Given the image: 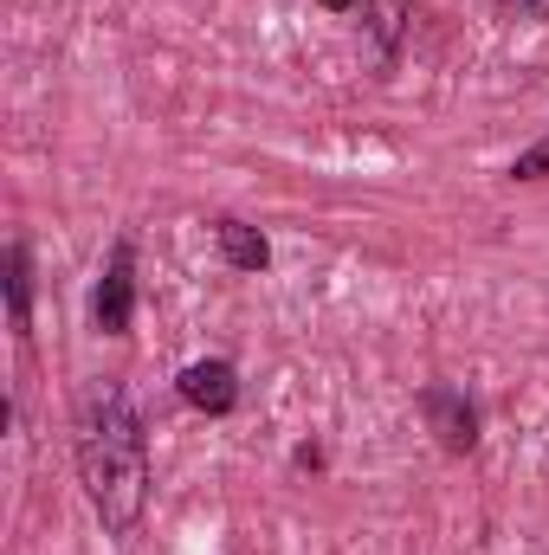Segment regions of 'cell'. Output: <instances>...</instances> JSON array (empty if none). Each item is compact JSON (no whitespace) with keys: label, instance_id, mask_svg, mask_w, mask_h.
Listing matches in <instances>:
<instances>
[{"label":"cell","instance_id":"obj_1","mask_svg":"<svg viewBox=\"0 0 549 555\" xmlns=\"http://www.w3.org/2000/svg\"><path fill=\"white\" fill-rule=\"evenodd\" d=\"M72 465L111 537H137L149 511V426L124 382H91L72 414Z\"/></svg>","mask_w":549,"mask_h":555},{"label":"cell","instance_id":"obj_2","mask_svg":"<svg viewBox=\"0 0 549 555\" xmlns=\"http://www.w3.org/2000/svg\"><path fill=\"white\" fill-rule=\"evenodd\" d=\"M91 323L104 336H130V323H137V246L130 240H117L104 259V278L91 291Z\"/></svg>","mask_w":549,"mask_h":555},{"label":"cell","instance_id":"obj_3","mask_svg":"<svg viewBox=\"0 0 549 555\" xmlns=\"http://www.w3.org/2000/svg\"><path fill=\"white\" fill-rule=\"evenodd\" d=\"M175 395H181L194 414L220 420V414H233V408H240V369H233V362H220V356H214V362H188V369L175 375Z\"/></svg>","mask_w":549,"mask_h":555},{"label":"cell","instance_id":"obj_4","mask_svg":"<svg viewBox=\"0 0 549 555\" xmlns=\"http://www.w3.org/2000/svg\"><path fill=\"white\" fill-rule=\"evenodd\" d=\"M420 414H426V426L439 433V446H446L452 459L478 446V408H472L459 388H426V395H420Z\"/></svg>","mask_w":549,"mask_h":555},{"label":"cell","instance_id":"obj_5","mask_svg":"<svg viewBox=\"0 0 549 555\" xmlns=\"http://www.w3.org/2000/svg\"><path fill=\"white\" fill-rule=\"evenodd\" d=\"M214 240H220V259H227L233 272H266V266H272L266 233H259V227H246V220H220V227H214Z\"/></svg>","mask_w":549,"mask_h":555},{"label":"cell","instance_id":"obj_6","mask_svg":"<svg viewBox=\"0 0 549 555\" xmlns=\"http://www.w3.org/2000/svg\"><path fill=\"white\" fill-rule=\"evenodd\" d=\"M7 310H13V330L26 336V323H33V259H26V240H7Z\"/></svg>","mask_w":549,"mask_h":555},{"label":"cell","instance_id":"obj_7","mask_svg":"<svg viewBox=\"0 0 549 555\" xmlns=\"http://www.w3.org/2000/svg\"><path fill=\"white\" fill-rule=\"evenodd\" d=\"M317 7H323V13H362V20H375L388 52H395V39H401V20H408V0H317Z\"/></svg>","mask_w":549,"mask_h":555},{"label":"cell","instance_id":"obj_8","mask_svg":"<svg viewBox=\"0 0 549 555\" xmlns=\"http://www.w3.org/2000/svg\"><path fill=\"white\" fill-rule=\"evenodd\" d=\"M549 175V130L531 149H518V162H511V181H544Z\"/></svg>","mask_w":549,"mask_h":555},{"label":"cell","instance_id":"obj_9","mask_svg":"<svg viewBox=\"0 0 549 555\" xmlns=\"http://www.w3.org/2000/svg\"><path fill=\"white\" fill-rule=\"evenodd\" d=\"M505 20H549V0H498Z\"/></svg>","mask_w":549,"mask_h":555}]
</instances>
